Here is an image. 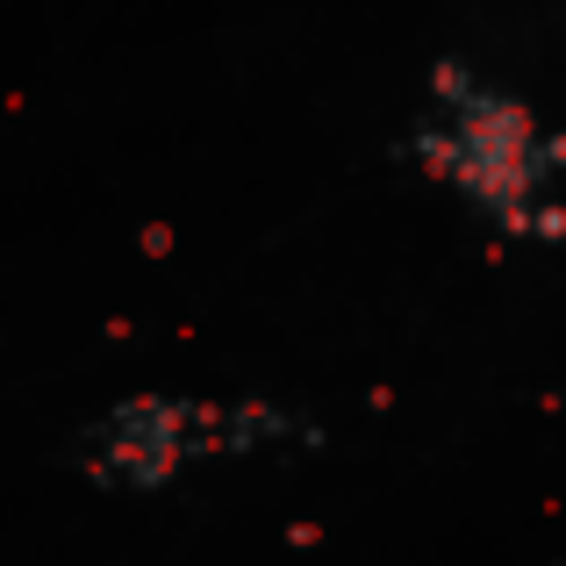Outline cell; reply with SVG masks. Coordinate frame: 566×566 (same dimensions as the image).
Returning a JSON list of instances; mask_svg holds the SVG:
<instances>
[{
    "label": "cell",
    "instance_id": "6da1fadb",
    "mask_svg": "<svg viewBox=\"0 0 566 566\" xmlns=\"http://www.w3.org/2000/svg\"><path fill=\"white\" fill-rule=\"evenodd\" d=\"M409 158L510 244L566 237V129L538 123V108L488 72H430V94L409 123Z\"/></svg>",
    "mask_w": 566,
    "mask_h": 566
},
{
    "label": "cell",
    "instance_id": "7a4b0ae2",
    "mask_svg": "<svg viewBox=\"0 0 566 566\" xmlns=\"http://www.w3.org/2000/svg\"><path fill=\"white\" fill-rule=\"evenodd\" d=\"M287 444H316V423L280 401L259 395H129L115 409H101L80 430L72 459L94 488H123V495H158L180 488L187 473L222 467V459H265Z\"/></svg>",
    "mask_w": 566,
    "mask_h": 566
}]
</instances>
